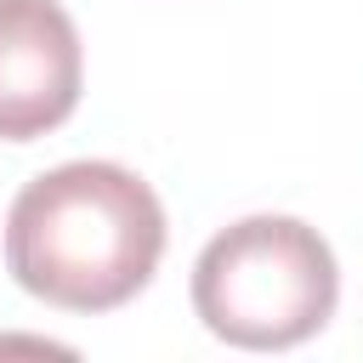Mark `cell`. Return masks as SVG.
I'll return each instance as SVG.
<instances>
[{
    "label": "cell",
    "mask_w": 363,
    "mask_h": 363,
    "mask_svg": "<svg viewBox=\"0 0 363 363\" xmlns=\"http://www.w3.org/2000/svg\"><path fill=\"white\" fill-rule=\"evenodd\" d=\"M79 28L57 0H0V142L57 130L79 102Z\"/></svg>",
    "instance_id": "3"
},
{
    "label": "cell",
    "mask_w": 363,
    "mask_h": 363,
    "mask_svg": "<svg viewBox=\"0 0 363 363\" xmlns=\"http://www.w3.org/2000/svg\"><path fill=\"white\" fill-rule=\"evenodd\" d=\"M335 295V250L295 216H244L216 233L193 267V306L204 329L250 352H284L318 335Z\"/></svg>",
    "instance_id": "2"
},
{
    "label": "cell",
    "mask_w": 363,
    "mask_h": 363,
    "mask_svg": "<svg viewBox=\"0 0 363 363\" xmlns=\"http://www.w3.org/2000/svg\"><path fill=\"white\" fill-rule=\"evenodd\" d=\"M164 255L153 187L108 159H74L34 176L6 216L11 278L62 312L125 306Z\"/></svg>",
    "instance_id": "1"
}]
</instances>
